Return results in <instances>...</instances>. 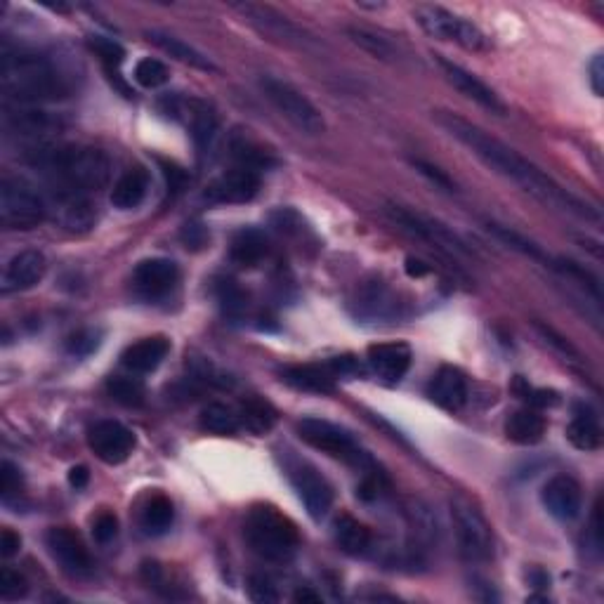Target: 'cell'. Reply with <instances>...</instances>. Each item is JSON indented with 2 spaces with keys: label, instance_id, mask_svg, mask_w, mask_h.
Instances as JSON below:
<instances>
[{
  "label": "cell",
  "instance_id": "26",
  "mask_svg": "<svg viewBox=\"0 0 604 604\" xmlns=\"http://www.w3.org/2000/svg\"><path fill=\"white\" fill-rule=\"evenodd\" d=\"M284 380L300 392H314V395H331L336 392V376L326 366L305 364V366H288L284 369Z\"/></svg>",
  "mask_w": 604,
  "mask_h": 604
},
{
  "label": "cell",
  "instance_id": "31",
  "mask_svg": "<svg viewBox=\"0 0 604 604\" xmlns=\"http://www.w3.org/2000/svg\"><path fill=\"white\" fill-rule=\"evenodd\" d=\"M543 435H546V418L536 409H520L505 420V437L515 444H538Z\"/></svg>",
  "mask_w": 604,
  "mask_h": 604
},
{
  "label": "cell",
  "instance_id": "39",
  "mask_svg": "<svg viewBox=\"0 0 604 604\" xmlns=\"http://www.w3.org/2000/svg\"><path fill=\"white\" fill-rule=\"evenodd\" d=\"M107 392L114 402L123 404V406H142L144 404V385L140 378H133V376L109 378Z\"/></svg>",
  "mask_w": 604,
  "mask_h": 604
},
{
  "label": "cell",
  "instance_id": "30",
  "mask_svg": "<svg viewBox=\"0 0 604 604\" xmlns=\"http://www.w3.org/2000/svg\"><path fill=\"white\" fill-rule=\"evenodd\" d=\"M333 538H336L338 548L352 557L366 555L371 550V543H373L371 529L352 515L338 517L336 524H333Z\"/></svg>",
  "mask_w": 604,
  "mask_h": 604
},
{
  "label": "cell",
  "instance_id": "47",
  "mask_svg": "<svg viewBox=\"0 0 604 604\" xmlns=\"http://www.w3.org/2000/svg\"><path fill=\"white\" fill-rule=\"evenodd\" d=\"M413 163V168L418 170L420 175L423 177H428V180L432 182V185L435 187H439V189H444V192H458V187H456V182L451 180L449 175L444 173L442 168H437V166H432V163H428V161H423V159H413L411 161Z\"/></svg>",
  "mask_w": 604,
  "mask_h": 604
},
{
  "label": "cell",
  "instance_id": "44",
  "mask_svg": "<svg viewBox=\"0 0 604 604\" xmlns=\"http://www.w3.org/2000/svg\"><path fill=\"white\" fill-rule=\"evenodd\" d=\"M536 331L541 333V338L546 340V343H548L550 347H553V350H555L557 354H562V357H567L569 361H574V364H583L581 352L576 350V347L571 345L567 338L560 336V333H557L555 328H550V326H546V324H536Z\"/></svg>",
  "mask_w": 604,
  "mask_h": 604
},
{
  "label": "cell",
  "instance_id": "17",
  "mask_svg": "<svg viewBox=\"0 0 604 604\" xmlns=\"http://www.w3.org/2000/svg\"><path fill=\"white\" fill-rule=\"evenodd\" d=\"M543 505L555 520L571 522L581 515L583 508V491L581 484L569 475H555L548 479V484L543 487Z\"/></svg>",
  "mask_w": 604,
  "mask_h": 604
},
{
  "label": "cell",
  "instance_id": "23",
  "mask_svg": "<svg viewBox=\"0 0 604 604\" xmlns=\"http://www.w3.org/2000/svg\"><path fill=\"white\" fill-rule=\"evenodd\" d=\"M170 343L166 338L154 336V338H142L137 340L123 352V366L133 373H151L163 364V359L168 357Z\"/></svg>",
  "mask_w": 604,
  "mask_h": 604
},
{
  "label": "cell",
  "instance_id": "40",
  "mask_svg": "<svg viewBox=\"0 0 604 604\" xmlns=\"http://www.w3.org/2000/svg\"><path fill=\"white\" fill-rule=\"evenodd\" d=\"M215 135H218V118H215L213 111L199 104V107L192 111V137L196 142V149H199L201 154L210 149Z\"/></svg>",
  "mask_w": 604,
  "mask_h": 604
},
{
  "label": "cell",
  "instance_id": "14",
  "mask_svg": "<svg viewBox=\"0 0 604 604\" xmlns=\"http://www.w3.org/2000/svg\"><path fill=\"white\" fill-rule=\"evenodd\" d=\"M435 59H437V67L442 69L446 81H449L463 97H468V100L479 104V107H484L487 111H491V114L503 116L505 111H508V107H505V102L501 100V97H498L496 90L491 88V85L484 83L482 78L475 76L472 71L463 69L461 64L451 62V59H446L442 55H435Z\"/></svg>",
  "mask_w": 604,
  "mask_h": 604
},
{
  "label": "cell",
  "instance_id": "4",
  "mask_svg": "<svg viewBox=\"0 0 604 604\" xmlns=\"http://www.w3.org/2000/svg\"><path fill=\"white\" fill-rule=\"evenodd\" d=\"M244 534L253 553L267 562H291L300 548L295 524L272 505H255L248 512Z\"/></svg>",
  "mask_w": 604,
  "mask_h": 604
},
{
  "label": "cell",
  "instance_id": "38",
  "mask_svg": "<svg viewBox=\"0 0 604 604\" xmlns=\"http://www.w3.org/2000/svg\"><path fill=\"white\" fill-rule=\"evenodd\" d=\"M550 269L560 272L564 279L574 281V284H579L583 291L593 295L595 300H600V281H597L586 267L579 265V262L567 260V258H553L550 260Z\"/></svg>",
  "mask_w": 604,
  "mask_h": 604
},
{
  "label": "cell",
  "instance_id": "36",
  "mask_svg": "<svg viewBox=\"0 0 604 604\" xmlns=\"http://www.w3.org/2000/svg\"><path fill=\"white\" fill-rule=\"evenodd\" d=\"M487 229H489V234H494L498 241H503L505 246L512 248V251L527 255V258L536 260V262H543V265L550 267V260H553V258H550V255L546 251H543L541 246L536 244V241L527 239V236L520 234V232H515V229H510V227H505V225H498V222H487Z\"/></svg>",
  "mask_w": 604,
  "mask_h": 604
},
{
  "label": "cell",
  "instance_id": "52",
  "mask_svg": "<svg viewBox=\"0 0 604 604\" xmlns=\"http://www.w3.org/2000/svg\"><path fill=\"white\" fill-rule=\"evenodd\" d=\"M163 175H166L168 187L173 189V192H180V189L185 187L187 175H185V170H182V168H177V166H168V163H163Z\"/></svg>",
  "mask_w": 604,
  "mask_h": 604
},
{
  "label": "cell",
  "instance_id": "7",
  "mask_svg": "<svg viewBox=\"0 0 604 604\" xmlns=\"http://www.w3.org/2000/svg\"><path fill=\"white\" fill-rule=\"evenodd\" d=\"M260 90L267 97L269 104L279 111L281 116L291 123L293 128H298L305 135H324L326 133V121L324 114L314 107V102L307 97L302 90L295 88L293 83L284 81L279 76H260Z\"/></svg>",
  "mask_w": 604,
  "mask_h": 604
},
{
  "label": "cell",
  "instance_id": "42",
  "mask_svg": "<svg viewBox=\"0 0 604 604\" xmlns=\"http://www.w3.org/2000/svg\"><path fill=\"white\" fill-rule=\"evenodd\" d=\"M88 45H90V50L100 57V62L104 64V69L107 71H116L123 64V59H126V50H123V45L116 43L114 38L90 36Z\"/></svg>",
  "mask_w": 604,
  "mask_h": 604
},
{
  "label": "cell",
  "instance_id": "37",
  "mask_svg": "<svg viewBox=\"0 0 604 604\" xmlns=\"http://www.w3.org/2000/svg\"><path fill=\"white\" fill-rule=\"evenodd\" d=\"M239 420H241V428L251 430L253 435H265V432L272 430L274 423H277V411H274L267 402H262V399L253 397L241 404Z\"/></svg>",
  "mask_w": 604,
  "mask_h": 604
},
{
  "label": "cell",
  "instance_id": "12",
  "mask_svg": "<svg viewBox=\"0 0 604 604\" xmlns=\"http://www.w3.org/2000/svg\"><path fill=\"white\" fill-rule=\"evenodd\" d=\"M298 435L302 437V442L328 453V456L338 458V461H345L350 465H364L369 461L350 432L338 428L336 423H328V420L302 418L298 423Z\"/></svg>",
  "mask_w": 604,
  "mask_h": 604
},
{
  "label": "cell",
  "instance_id": "21",
  "mask_svg": "<svg viewBox=\"0 0 604 604\" xmlns=\"http://www.w3.org/2000/svg\"><path fill=\"white\" fill-rule=\"evenodd\" d=\"M371 371L385 383H399L411 369V347L406 343H378L366 352Z\"/></svg>",
  "mask_w": 604,
  "mask_h": 604
},
{
  "label": "cell",
  "instance_id": "33",
  "mask_svg": "<svg viewBox=\"0 0 604 604\" xmlns=\"http://www.w3.org/2000/svg\"><path fill=\"white\" fill-rule=\"evenodd\" d=\"M173 520H175V508L173 503H170V498H166L163 494H156L144 503L140 515V527L147 536H161L173 527Z\"/></svg>",
  "mask_w": 604,
  "mask_h": 604
},
{
  "label": "cell",
  "instance_id": "11",
  "mask_svg": "<svg viewBox=\"0 0 604 604\" xmlns=\"http://www.w3.org/2000/svg\"><path fill=\"white\" fill-rule=\"evenodd\" d=\"M350 310L366 324H392L404 317V302L399 293L383 279H366L354 288Z\"/></svg>",
  "mask_w": 604,
  "mask_h": 604
},
{
  "label": "cell",
  "instance_id": "32",
  "mask_svg": "<svg viewBox=\"0 0 604 604\" xmlns=\"http://www.w3.org/2000/svg\"><path fill=\"white\" fill-rule=\"evenodd\" d=\"M269 253V241L265 232L260 229H241L239 234L234 236L232 248H229V255L239 267H255L260 265L262 260L267 258Z\"/></svg>",
  "mask_w": 604,
  "mask_h": 604
},
{
  "label": "cell",
  "instance_id": "27",
  "mask_svg": "<svg viewBox=\"0 0 604 604\" xmlns=\"http://www.w3.org/2000/svg\"><path fill=\"white\" fill-rule=\"evenodd\" d=\"M567 439L579 451H597L602 444V428L597 413L588 404H579L574 409L567 425Z\"/></svg>",
  "mask_w": 604,
  "mask_h": 604
},
{
  "label": "cell",
  "instance_id": "55",
  "mask_svg": "<svg viewBox=\"0 0 604 604\" xmlns=\"http://www.w3.org/2000/svg\"><path fill=\"white\" fill-rule=\"evenodd\" d=\"M293 600L295 602H314V604H317V602H321V595L314 593L312 588H300L298 593L293 595Z\"/></svg>",
  "mask_w": 604,
  "mask_h": 604
},
{
  "label": "cell",
  "instance_id": "49",
  "mask_svg": "<svg viewBox=\"0 0 604 604\" xmlns=\"http://www.w3.org/2000/svg\"><path fill=\"white\" fill-rule=\"evenodd\" d=\"M22 489V475H19V468H15L10 461L0 463V496L3 501H10L12 496L19 494Z\"/></svg>",
  "mask_w": 604,
  "mask_h": 604
},
{
  "label": "cell",
  "instance_id": "20",
  "mask_svg": "<svg viewBox=\"0 0 604 604\" xmlns=\"http://www.w3.org/2000/svg\"><path fill=\"white\" fill-rule=\"evenodd\" d=\"M177 279H180V269L168 258L142 260L133 274L137 291L147 295V298H161V295L170 293L175 288Z\"/></svg>",
  "mask_w": 604,
  "mask_h": 604
},
{
  "label": "cell",
  "instance_id": "54",
  "mask_svg": "<svg viewBox=\"0 0 604 604\" xmlns=\"http://www.w3.org/2000/svg\"><path fill=\"white\" fill-rule=\"evenodd\" d=\"M406 272H409L411 277H423V274H428V272H430V267L425 265V262L409 258V260H406Z\"/></svg>",
  "mask_w": 604,
  "mask_h": 604
},
{
  "label": "cell",
  "instance_id": "46",
  "mask_svg": "<svg viewBox=\"0 0 604 604\" xmlns=\"http://www.w3.org/2000/svg\"><path fill=\"white\" fill-rule=\"evenodd\" d=\"M248 595L253 602H279V590L265 574H253L248 579Z\"/></svg>",
  "mask_w": 604,
  "mask_h": 604
},
{
  "label": "cell",
  "instance_id": "45",
  "mask_svg": "<svg viewBox=\"0 0 604 604\" xmlns=\"http://www.w3.org/2000/svg\"><path fill=\"white\" fill-rule=\"evenodd\" d=\"M100 331H93V328H83V331H76L74 336L67 340V350L74 357H88L93 354L97 347H100Z\"/></svg>",
  "mask_w": 604,
  "mask_h": 604
},
{
  "label": "cell",
  "instance_id": "51",
  "mask_svg": "<svg viewBox=\"0 0 604 604\" xmlns=\"http://www.w3.org/2000/svg\"><path fill=\"white\" fill-rule=\"evenodd\" d=\"M22 548V536L12 529L0 531V555L3 557H15Z\"/></svg>",
  "mask_w": 604,
  "mask_h": 604
},
{
  "label": "cell",
  "instance_id": "34",
  "mask_svg": "<svg viewBox=\"0 0 604 604\" xmlns=\"http://www.w3.org/2000/svg\"><path fill=\"white\" fill-rule=\"evenodd\" d=\"M347 38L354 45H359L361 50L369 52L371 57L380 59V62H399V48L390 38H385L383 34H376V31L364 29V26H347Z\"/></svg>",
  "mask_w": 604,
  "mask_h": 604
},
{
  "label": "cell",
  "instance_id": "53",
  "mask_svg": "<svg viewBox=\"0 0 604 604\" xmlns=\"http://www.w3.org/2000/svg\"><path fill=\"white\" fill-rule=\"evenodd\" d=\"M88 482H90V472H88V468H85V465H76V468L69 470V484L76 491L88 487Z\"/></svg>",
  "mask_w": 604,
  "mask_h": 604
},
{
  "label": "cell",
  "instance_id": "29",
  "mask_svg": "<svg viewBox=\"0 0 604 604\" xmlns=\"http://www.w3.org/2000/svg\"><path fill=\"white\" fill-rule=\"evenodd\" d=\"M57 210L62 225L71 229V232H81V229H90L95 225V206L88 199V194L76 192H57Z\"/></svg>",
  "mask_w": 604,
  "mask_h": 604
},
{
  "label": "cell",
  "instance_id": "35",
  "mask_svg": "<svg viewBox=\"0 0 604 604\" xmlns=\"http://www.w3.org/2000/svg\"><path fill=\"white\" fill-rule=\"evenodd\" d=\"M201 428L206 432H210V435H218V437L234 435V432L241 428L239 411H234L232 406L220 404V402L203 406Z\"/></svg>",
  "mask_w": 604,
  "mask_h": 604
},
{
  "label": "cell",
  "instance_id": "24",
  "mask_svg": "<svg viewBox=\"0 0 604 604\" xmlns=\"http://www.w3.org/2000/svg\"><path fill=\"white\" fill-rule=\"evenodd\" d=\"M5 126L22 137H45L57 133L62 128V121H59V116L48 114V111L19 107L15 111H8Z\"/></svg>",
  "mask_w": 604,
  "mask_h": 604
},
{
  "label": "cell",
  "instance_id": "1",
  "mask_svg": "<svg viewBox=\"0 0 604 604\" xmlns=\"http://www.w3.org/2000/svg\"><path fill=\"white\" fill-rule=\"evenodd\" d=\"M435 121L453 140L461 142L472 156H477L484 166L494 170L496 175L505 177L515 187H520L531 199L543 203L546 208L557 210V213H567L583 222H590V225H600L602 222L597 206L569 192L567 187L555 182L546 170L531 163L527 156H522L520 151L508 147V144L489 135L487 130L475 126V123H470L468 118L453 114V111H435Z\"/></svg>",
  "mask_w": 604,
  "mask_h": 604
},
{
  "label": "cell",
  "instance_id": "2",
  "mask_svg": "<svg viewBox=\"0 0 604 604\" xmlns=\"http://www.w3.org/2000/svg\"><path fill=\"white\" fill-rule=\"evenodd\" d=\"M0 83L8 100L19 107L38 102H55L69 95L71 85L45 55L29 50H3Z\"/></svg>",
  "mask_w": 604,
  "mask_h": 604
},
{
  "label": "cell",
  "instance_id": "16",
  "mask_svg": "<svg viewBox=\"0 0 604 604\" xmlns=\"http://www.w3.org/2000/svg\"><path fill=\"white\" fill-rule=\"evenodd\" d=\"M260 192V175L253 168H234L229 173L213 180L203 192V199L218 206H232V203H248Z\"/></svg>",
  "mask_w": 604,
  "mask_h": 604
},
{
  "label": "cell",
  "instance_id": "25",
  "mask_svg": "<svg viewBox=\"0 0 604 604\" xmlns=\"http://www.w3.org/2000/svg\"><path fill=\"white\" fill-rule=\"evenodd\" d=\"M147 38L161 52H166L168 57L177 59V62L187 64V67H194L199 71H218V67L213 64V59H210L208 55H203L201 50H196L194 45L182 41V38H177L173 34H166V31H156V29L147 31Z\"/></svg>",
  "mask_w": 604,
  "mask_h": 604
},
{
  "label": "cell",
  "instance_id": "43",
  "mask_svg": "<svg viewBox=\"0 0 604 604\" xmlns=\"http://www.w3.org/2000/svg\"><path fill=\"white\" fill-rule=\"evenodd\" d=\"M26 593H29V581H26L19 571L10 567L0 569V597H3V600H22Z\"/></svg>",
  "mask_w": 604,
  "mask_h": 604
},
{
  "label": "cell",
  "instance_id": "48",
  "mask_svg": "<svg viewBox=\"0 0 604 604\" xmlns=\"http://www.w3.org/2000/svg\"><path fill=\"white\" fill-rule=\"evenodd\" d=\"M118 536V517L114 512H100L93 522V538L100 546H107V543L114 541Z\"/></svg>",
  "mask_w": 604,
  "mask_h": 604
},
{
  "label": "cell",
  "instance_id": "5",
  "mask_svg": "<svg viewBox=\"0 0 604 604\" xmlns=\"http://www.w3.org/2000/svg\"><path fill=\"white\" fill-rule=\"evenodd\" d=\"M385 215L395 222L402 232L413 236V239L423 241V244H428L430 248H435L444 258H475V253L470 251L461 236L446 227L444 222L430 218V215L399 206V203H385Z\"/></svg>",
  "mask_w": 604,
  "mask_h": 604
},
{
  "label": "cell",
  "instance_id": "19",
  "mask_svg": "<svg viewBox=\"0 0 604 604\" xmlns=\"http://www.w3.org/2000/svg\"><path fill=\"white\" fill-rule=\"evenodd\" d=\"M48 272V260L41 251H22L12 255L3 269V291L19 293L38 286Z\"/></svg>",
  "mask_w": 604,
  "mask_h": 604
},
{
  "label": "cell",
  "instance_id": "3",
  "mask_svg": "<svg viewBox=\"0 0 604 604\" xmlns=\"http://www.w3.org/2000/svg\"><path fill=\"white\" fill-rule=\"evenodd\" d=\"M34 163L55 177L57 192H97L111 175L107 154L93 147H48L36 151Z\"/></svg>",
  "mask_w": 604,
  "mask_h": 604
},
{
  "label": "cell",
  "instance_id": "15",
  "mask_svg": "<svg viewBox=\"0 0 604 604\" xmlns=\"http://www.w3.org/2000/svg\"><path fill=\"white\" fill-rule=\"evenodd\" d=\"M291 482L295 491H298L302 505H305L307 515H310L312 520H324L328 510L333 508V498H336L328 479L319 475L312 465L300 463L291 468Z\"/></svg>",
  "mask_w": 604,
  "mask_h": 604
},
{
  "label": "cell",
  "instance_id": "13",
  "mask_svg": "<svg viewBox=\"0 0 604 604\" xmlns=\"http://www.w3.org/2000/svg\"><path fill=\"white\" fill-rule=\"evenodd\" d=\"M137 439L133 430L118 420H100L88 430V446L107 465H121L135 451Z\"/></svg>",
  "mask_w": 604,
  "mask_h": 604
},
{
  "label": "cell",
  "instance_id": "6",
  "mask_svg": "<svg viewBox=\"0 0 604 604\" xmlns=\"http://www.w3.org/2000/svg\"><path fill=\"white\" fill-rule=\"evenodd\" d=\"M451 520L458 553H461L463 560L475 564L494 560V529H491L489 520L475 503H470L468 498L461 496L451 498Z\"/></svg>",
  "mask_w": 604,
  "mask_h": 604
},
{
  "label": "cell",
  "instance_id": "41",
  "mask_svg": "<svg viewBox=\"0 0 604 604\" xmlns=\"http://www.w3.org/2000/svg\"><path fill=\"white\" fill-rule=\"evenodd\" d=\"M168 78H170V71L166 64L161 62V59L144 57L135 64V81L140 83L142 88H147V90L161 88V85L168 83Z\"/></svg>",
  "mask_w": 604,
  "mask_h": 604
},
{
  "label": "cell",
  "instance_id": "18",
  "mask_svg": "<svg viewBox=\"0 0 604 604\" xmlns=\"http://www.w3.org/2000/svg\"><path fill=\"white\" fill-rule=\"evenodd\" d=\"M52 560L62 564L71 574H88L90 571V553L81 541V536L69 527H55L45 536Z\"/></svg>",
  "mask_w": 604,
  "mask_h": 604
},
{
  "label": "cell",
  "instance_id": "8",
  "mask_svg": "<svg viewBox=\"0 0 604 604\" xmlns=\"http://www.w3.org/2000/svg\"><path fill=\"white\" fill-rule=\"evenodd\" d=\"M413 19H416V24L425 34L430 38H437V41L456 43L468 52L491 50L487 34L475 22L442 8V5H416Z\"/></svg>",
  "mask_w": 604,
  "mask_h": 604
},
{
  "label": "cell",
  "instance_id": "10",
  "mask_svg": "<svg viewBox=\"0 0 604 604\" xmlns=\"http://www.w3.org/2000/svg\"><path fill=\"white\" fill-rule=\"evenodd\" d=\"M232 8L253 26L255 31H260L262 36L269 41L286 45V48L302 50V52H319L321 45L310 31L302 29L300 24H295L293 19L281 15L279 10L269 8V5L258 3H234Z\"/></svg>",
  "mask_w": 604,
  "mask_h": 604
},
{
  "label": "cell",
  "instance_id": "28",
  "mask_svg": "<svg viewBox=\"0 0 604 604\" xmlns=\"http://www.w3.org/2000/svg\"><path fill=\"white\" fill-rule=\"evenodd\" d=\"M149 173L144 168H130L116 180L111 189V206L118 210H133L147 199Z\"/></svg>",
  "mask_w": 604,
  "mask_h": 604
},
{
  "label": "cell",
  "instance_id": "50",
  "mask_svg": "<svg viewBox=\"0 0 604 604\" xmlns=\"http://www.w3.org/2000/svg\"><path fill=\"white\" fill-rule=\"evenodd\" d=\"M588 74H590V88H593L595 97H602V93H604V59H602V55L593 57V62H590V67H588Z\"/></svg>",
  "mask_w": 604,
  "mask_h": 604
},
{
  "label": "cell",
  "instance_id": "22",
  "mask_svg": "<svg viewBox=\"0 0 604 604\" xmlns=\"http://www.w3.org/2000/svg\"><path fill=\"white\" fill-rule=\"evenodd\" d=\"M428 395L439 409L444 411H461L468 402V383L465 376L453 366H442L428 387Z\"/></svg>",
  "mask_w": 604,
  "mask_h": 604
},
{
  "label": "cell",
  "instance_id": "9",
  "mask_svg": "<svg viewBox=\"0 0 604 604\" xmlns=\"http://www.w3.org/2000/svg\"><path fill=\"white\" fill-rule=\"evenodd\" d=\"M48 213L43 196L24 177L5 175L0 182V225L10 232H29Z\"/></svg>",
  "mask_w": 604,
  "mask_h": 604
}]
</instances>
